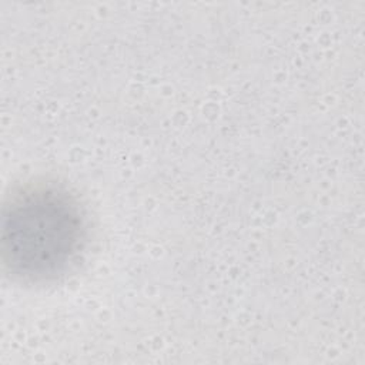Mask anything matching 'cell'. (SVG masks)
I'll use <instances>...</instances> for the list:
<instances>
[{
    "label": "cell",
    "instance_id": "cell-1",
    "mask_svg": "<svg viewBox=\"0 0 365 365\" xmlns=\"http://www.w3.org/2000/svg\"><path fill=\"white\" fill-rule=\"evenodd\" d=\"M86 240V217L77 200L54 184L27 185L3 207L1 261L16 279L57 278L76 262Z\"/></svg>",
    "mask_w": 365,
    "mask_h": 365
}]
</instances>
